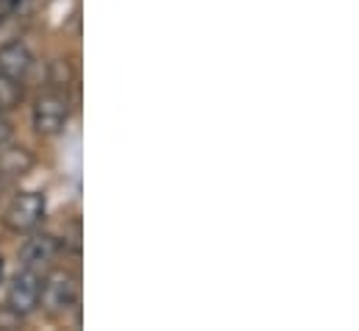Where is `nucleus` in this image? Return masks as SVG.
Masks as SVG:
<instances>
[{
    "instance_id": "nucleus-13",
    "label": "nucleus",
    "mask_w": 359,
    "mask_h": 331,
    "mask_svg": "<svg viewBox=\"0 0 359 331\" xmlns=\"http://www.w3.org/2000/svg\"><path fill=\"white\" fill-rule=\"evenodd\" d=\"M0 276H3V259H0Z\"/></svg>"
},
{
    "instance_id": "nucleus-10",
    "label": "nucleus",
    "mask_w": 359,
    "mask_h": 331,
    "mask_svg": "<svg viewBox=\"0 0 359 331\" xmlns=\"http://www.w3.org/2000/svg\"><path fill=\"white\" fill-rule=\"evenodd\" d=\"M34 8V0H0V11L11 20H20V17H28Z\"/></svg>"
},
{
    "instance_id": "nucleus-12",
    "label": "nucleus",
    "mask_w": 359,
    "mask_h": 331,
    "mask_svg": "<svg viewBox=\"0 0 359 331\" xmlns=\"http://www.w3.org/2000/svg\"><path fill=\"white\" fill-rule=\"evenodd\" d=\"M8 140H11V123L0 117V145H6Z\"/></svg>"
},
{
    "instance_id": "nucleus-14",
    "label": "nucleus",
    "mask_w": 359,
    "mask_h": 331,
    "mask_svg": "<svg viewBox=\"0 0 359 331\" xmlns=\"http://www.w3.org/2000/svg\"><path fill=\"white\" fill-rule=\"evenodd\" d=\"M0 189H3V187H0Z\"/></svg>"
},
{
    "instance_id": "nucleus-8",
    "label": "nucleus",
    "mask_w": 359,
    "mask_h": 331,
    "mask_svg": "<svg viewBox=\"0 0 359 331\" xmlns=\"http://www.w3.org/2000/svg\"><path fill=\"white\" fill-rule=\"evenodd\" d=\"M22 95H25V89H22L20 79H11V76L0 73V112L17 109L20 100H22Z\"/></svg>"
},
{
    "instance_id": "nucleus-2",
    "label": "nucleus",
    "mask_w": 359,
    "mask_h": 331,
    "mask_svg": "<svg viewBox=\"0 0 359 331\" xmlns=\"http://www.w3.org/2000/svg\"><path fill=\"white\" fill-rule=\"evenodd\" d=\"M42 217H45V195L42 192H20L8 201L6 212H3V223L14 234L36 229L42 223Z\"/></svg>"
},
{
    "instance_id": "nucleus-11",
    "label": "nucleus",
    "mask_w": 359,
    "mask_h": 331,
    "mask_svg": "<svg viewBox=\"0 0 359 331\" xmlns=\"http://www.w3.org/2000/svg\"><path fill=\"white\" fill-rule=\"evenodd\" d=\"M20 320H22V315H17L8 304L0 309V329H20Z\"/></svg>"
},
{
    "instance_id": "nucleus-3",
    "label": "nucleus",
    "mask_w": 359,
    "mask_h": 331,
    "mask_svg": "<svg viewBox=\"0 0 359 331\" xmlns=\"http://www.w3.org/2000/svg\"><path fill=\"white\" fill-rule=\"evenodd\" d=\"M70 103L62 92H45L34 103V131L42 137H56L67 126Z\"/></svg>"
},
{
    "instance_id": "nucleus-4",
    "label": "nucleus",
    "mask_w": 359,
    "mask_h": 331,
    "mask_svg": "<svg viewBox=\"0 0 359 331\" xmlns=\"http://www.w3.org/2000/svg\"><path fill=\"white\" fill-rule=\"evenodd\" d=\"M39 295H42V278L36 276V270L25 267V270H20V273L11 278L6 304H8L17 315H31V312L39 306Z\"/></svg>"
},
{
    "instance_id": "nucleus-5",
    "label": "nucleus",
    "mask_w": 359,
    "mask_h": 331,
    "mask_svg": "<svg viewBox=\"0 0 359 331\" xmlns=\"http://www.w3.org/2000/svg\"><path fill=\"white\" fill-rule=\"evenodd\" d=\"M34 67V53L25 42H6L0 48V73L11 76V79H25Z\"/></svg>"
},
{
    "instance_id": "nucleus-6",
    "label": "nucleus",
    "mask_w": 359,
    "mask_h": 331,
    "mask_svg": "<svg viewBox=\"0 0 359 331\" xmlns=\"http://www.w3.org/2000/svg\"><path fill=\"white\" fill-rule=\"evenodd\" d=\"M56 253H59V240L56 237H50V234H31L25 240V245L20 248V262L25 267L36 270V267L53 262Z\"/></svg>"
},
{
    "instance_id": "nucleus-9",
    "label": "nucleus",
    "mask_w": 359,
    "mask_h": 331,
    "mask_svg": "<svg viewBox=\"0 0 359 331\" xmlns=\"http://www.w3.org/2000/svg\"><path fill=\"white\" fill-rule=\"evenodd\" d=\"M48 81L53 83V86H67V83L73 81V67H70V62H65V59H56V62H50V70H48Z\"/></svg>"
},
{
    "instance_id": "nucleus-1",
    "label": "nucleus",
    "mask_w": 359,
    "mask_h": 331,
    "mask_svg": "<svg viewBox=\"0 0 359 331\" xmlns=\"http://www.w3.org/2000/svg\"><path fill=\"white\" fill-rule=\"evenodd\" d=\"M81 298V284L79 276L70 270H53L45 281H42V295L39 304H45V309L50 315H65L70 312Z\"/></svg>"
},
{
    "instance_id": "nucleus-7",
    "label": "nucleus",
    "mask_w": 359,
    "mask_h": 331,
    "mask_svg": "<svg viewBox=\"0 0 359 331\" xmlns=\"http://www.w3.org/2000/svg\"><path fill=\"white\" fill-rule=\"evenodd\" d=\"M34 154L22 145H0V178H22L34 170Z\"/></svg>"
}]
</instances>
